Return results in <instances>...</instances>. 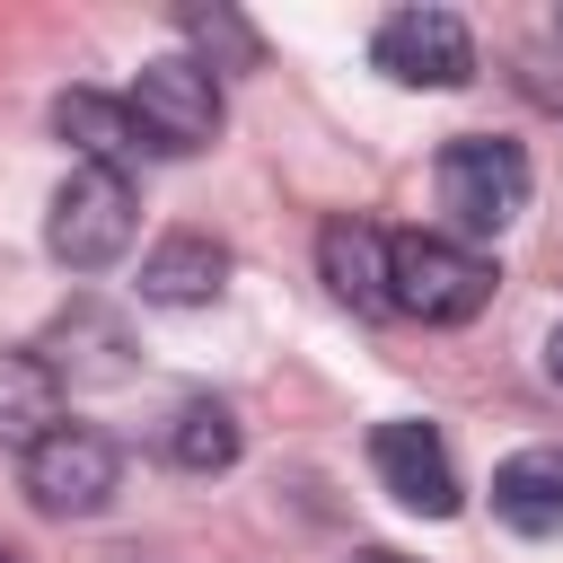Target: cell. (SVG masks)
I'll return each mask as SVG.
<instances>
[{
	"mask_svg": "<svg viewBox=\"0 0 563 563\" xmlns=\"http://www.w3.org/2000/svg\"><path fill=\"white\" fill-rule=\"evenodd\" d=\"M431 194H440V220L449 238H501L519 211H528V150L501 141V132H457L431 167Z\"/></svg>",
	"mask_w": 563,
	"mask_h": 563,
	"instance_id": "6da1fadb",
	"label": "cell"
},
{
	"mask_svg": "<svg viewBox=\"0 0 563 563\" xmlns=\"http://www.w3.org/2000/svg\"><path fill=\"white\" fill-rule=\"evenodd\" d=\"M493 255L449 238V229H405L387 246V299L396 317H422V325H466L484 299H493Z\"/></svg>",
	"mask_w": 563,
	"mask_h": 563,
	"instance_id": "7a4b0ae2",
	"label": "cell"
},
{
	"mask_svg": "<svg viewBox=\"0 0 563 563\" xmlns=\"http://www.w3.org/2000/svg\"><path fill=\"white\" fill-rule=\"evenodd\" d=\"M123 106H132V123H141V150H158V158H194V150L220 141V79H211V62H194V53L141 62V79H132Z\"/></svg>",
	"mask_w": 563,
	"mask_h": 563,
	"instance_id": "3957f363",
	"label": "cell"
},
{
	"mask_svg": "<svg viewBox=\"0 0 563 563\" xmlns=\"http://www.w3.org/2000/svg\"><path fill=\"white\" fill-rule=\"evenodd\" d=\"M141 229V202H132V176L123 167H70L62 194H53V220H44V246L53 264L70 273H106Z\"/></svg>",
	"mask_w": 563,
	"mask_h": 563,
	"instance_id": "277c9868",
	"label": "cell"
},
{
	"mask_svg": "<svg viewBox=\"0 0 563 563\" xmlns=\"http://www.w3.org/2000/svg\"><path fill=\"white\" fill-rule=\"evenodd\" d=\"M114 493H123V449L88 422H62L53 440L26 449V501L44 519H97Z\"/></svg>",
	"mask_w": 563,
	"mask_h": 563,
	"instance_id": "5b68a950",
	"label": "cell"
},
{
	"mask_svg": "<svg viewBox=\"0 0 563 563\" xmlns=\"http://www.w3.org/2000/svg\"><path fill=\"white\" fill-rule=\"evenodd\" d=\"M369 62L396 88H466L475 79V35H466L457 9H396V18H378Z\"/></svg>",
	"mask_w": 563,
	"mask_h": 563,
	"instance_id": "8992f818",
	"label": "cell"
},
{
	"mask_svg": "<svg viewBox=\"0 0 563 563\" xmlns=\"http://www.w3.org/2000/svg\"><path fill=\"white\" fill-rule=\"evenodd\" d=\"M369 466H378V484H387L405 510H422V519H449V510L466 501L449 440H440L431 422H413V413H396V422L369 431Z\"/></svg>",
	"mask_w": 563,
	"mask_h": 563,
	"instance_id": "52a82bcc",
	"label": "cell"
},
{
	"mask_svg": "<svg viewBox=\"0 0 563 563\" xmlns=\"http://www.w3.org/2000/svg\"><path fill=\"white\" fill-rule=\"evenodd\" d=\"M220 290H229V246L202 238V229H167L141 255V299L150 308H211Z\"/></svg>",
	"mask_w": 563,
	"mask_h": 563,
	"instance_id": "ba28073f",
	"label": "cell"
},
{
	"mask_svg": "<svg viewBox=\"0 0 563 563\" xmlns=\"http://www.w3.org/2000/svg\"><path fill=\"white\" fill-rule=\"evenodd\" d=\"M387 246H396V238H378L369 220H325V229H317V273H325V290H334L352 317L396 308V299H387Z\"/></svg>",
	"mask_w": 563,
	"mask_h": 563,
	"instance_id": "9c48e42d",
	"label": "cell"
},
{
	"mask_svg": "<svg viewBox=\"0 0 563 563\" xmlns=\"http://www.w3.org/2000/svg\"><path fill=\"white\" fill-rule=\"evenodd\" d=\"M493 519L510 537H563V449H510L493 466Z\"/></svg>",
	"mask_w": 563,
	"mask_h": 563,
	"instance_id": "30bf717a",
	"label": "cell"
},
{
	"mask_svg": "<svg viewBox=\"0 0 563 563\" xmlns=\"http://www.w3.org/2000/svg\"><path fill=\"white\" fill-rule=\"evenodd\" d=\"M62 431V369L44 352H0V440L35 449Z\"/></svg>",
	"mask_w": 563,
	"mask_h": 563,
	"instance_id": "8fae6325",
	"label": "cell"
},
{
	"mask_svg": "<svg viewBox=\"0 0 563 563\" xmlns=\"http://www.w3.org/2000/svg\"><path fill=\"white\" fill-rule=\"evenodd\" d=\"M53 132L79 150V167H123L141 150V123L123 97H97V88H62L53 97Z\"/></svg>",
	"mask_w": 563,
	"mask_h": 563,
	"instance_id": "7c38bea8",
	"label": "cell"
},
{
	"mask_svg": "<svg viewBox=\"0 0 563 563\" xmlns=\"http://www.w3.org/2000/svg\"><path fill=\"white\" fill-rule=\"evenodd\" d=\"M35 352H44L53 369H70V378H123V369H132V361H123L132 334H123L106 308H88V299H79V308L53 325V343H35Z\"/></svg>",
	"mask_w": 563,
	"mask_h": 563,
	"instance_id": "4fadbf2b",
	"label": "cell"
},
{
	"mask_svg": "<svg viewBox=\"0 0 563 563\" xmlns=\"http://www.w3.org/2000/svg\"><path fill=\"white\" fill-rule=\"evenodd\" d=\"M167 457H176L185 475H220V466H238V413H229L220 396H185V405L167 413Z\"/></svg>",
	"mask_w": 563,
	"mask_h": 563,
	"instance_id": "5bb4252c",
	"label": "cell"
},
{
	"mask_svg": "<svg viewBox=\"0 0 563 563\" xmlns=\"http://www.w3.org/2000/svg\"><path fill=\"white\" fill-rule=\"evenodd\" d=\"M176 35H185V44H202V53H220L229 70H255V53H264V44H255V26H246L238 9H176Z\"/></svg>",
	"mask_w": 563,
	"mask_h": 563,
	"instance_id": "9a60e30c",
	"label": "cell"
},
{
	"mask_svg": "<svg viewBox=\"0 0 563 563\" xmlns=\"http://www.w3.org/2000/svg\"><path fill=\"white\" fill-rule=\"evenodd\" d=\"M545 378H554V387H563V325H554V334H545Z\"/></svg>",
	"mask_w": 563,
	"mask_h": 563,
	"instance_id": "2e32d148",
	"label": "cell"
},
{
	"mask_svg": "<svg viewBox=\"0 0 563 563\" xmlns=\"http://www.w3.org/2000/svg\"><path fill=\"white\" fill-rule=\"evenodd\" d=\"M352 563H413V554H396V545H369V554H352Z\"/></svg>",
	"mask_w": 563,
	"mask_h": 563,
	"instance_id": "e0dca14e",
	"label": "cell"
},
{
	"mask_svg": "<svg viewBox=\"0 0 563 563\" xmlns=\"http://www.w3.org/2000/svg\"><path fill=\"white\" fill-rule=\"evenodd\" d=\"M0 563H18V554H9V545H0Z\"/></svg>",
	"mask_w": 563,
	"mask_h": 563,
	"instance_id": "ac0fdd59",
	"label": "cell"
},
{
	"mask_svg": "<svg viewBox=\"0 0 563 563\" xmlns=\"http://www.w3.org/2000/svg\"><path fill=\"white\" fill-rule=\"evenodd\" d=\"M554 26H563V18H554Z\"/></svg>",
	"mask_w": 563,
	"mask_h": 563,
	"instance_id": "d6986e66",
	"label": "cell"
}]
</instances>
